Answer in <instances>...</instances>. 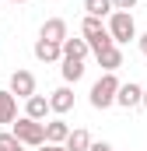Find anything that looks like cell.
Instances as JSON below:
<instances>
[{"mask_svg":"<svg viewBox=\"0 0 147 151\" xmlns=\"http://www.w3.org/2000/svg\"><path fill=\"white\" fill-rule=\"evenodd\" d=\"M11 134H14L25 148H42V144H46V130H42V123L28 119V116H18V119L11 123Z\"/></svg>","mask_w":147,"mask_h":151,"instance_id":"1","label":"cell"},{"mask_svg":"<svg viewBox=\"0 0 147 151\" xmlns=\"http://www.w3.org/2000/svg\"><path fill=\"white\" fill-rule=\"evenodd\" d=\"M119 77L116 74H102L95 84H91V106L95 109H109V106H116V91H119Z\"/></svg>","mask_w":147,"mask_h":151,"instance_id":"2","label":"cell"},{"mask_svg":"<svg viewBox=\"0 0 147 151\" xmlns=\"http://www.w3.org/2000/svg\"><path fill=\"white\" fill-rule=\"evenodd\" d=\"M105 28H109V35H112L116 46H123V42L137 39V21H133V14H130V11H112Z\"/></svg>","mask_w":147,"mask_h":151,"instance_id":"3","label":"cell"},{"mask_svg":"<svg viewBox=\"0 0 147 151\" xmlns=\"http://www.w3.org/2000/svg\"><path fill=\"white\" fill-rule=\"evenodd\" d=\"M7 91H11L14 99H32V95H35V74H32V70H14Z\"/></svg>","mask_w":147,"mask_h":151,"instance_id":"4","label":"cell"},{"mask_svg":"<svg viewBox=\"0 0 147 151\" xmlns=\"http://www.w3.org/2000/svg\"><path fill=\"white\" fill-rule=\"evenodd\" d=\"M140 99H144V88H140L137 81H126V84H119V91H116V106H123V109H137Z\"/></svg>","mask_w":147,"mask_h":151,"instance_id":"5","label":"cell"},{"mask_svg":"<svg viewBox=\"0 0 147 151\" xmlns=\"http://www.w3.org/2000/svg\"><path fill=\"white\" fill-rule=\"evenodd\" d=\"M74 109V91L63 84V88H56V91H49V113H56V116H63V113H70Z\"/></svg>","mask_w":147,"mask_h":151,"instance_id":"6","label":"cell"},{"mask_svg":"<svg viewBox=\"0 0 147 151\" xmlns=\"http://www.w3.org/2000/svg\"><path fill=\"white\" fill-rule=\"evenodd\" d=\"M39 39H46V42H56V46H60V42L67 39V21H63V18H49V21L39 28Z\"/></svg>","mask_w":147,"mask_h":151,"instance_id":"7","label":"cell"},{"mask_svg":"<svg viewBox=\"0 0 147 151\" xmlns=\"http://www.w3.org/2000/svg\"><path fill=\"white\" fill-rule=\"evenodd\" d=\"M95 60H98V67H102L105 74H116V70L123 67V49H119V46H109V49L95 53Z\"/></svg>","mask_w":147,"mask_h":151,"instance_id":"8","label":"cell"},{"mask_svg":"<svg viewBox=\"0 0 147 151\" xmlns=\"http://www.w3.org/2000/svg\"><path fill=\"white\" fill-rule=\"evenodd\" d=\"M35 60L39 63H56V60H63V49L56 46V42H46V39H35Z\"/></svg>","mask_w":147,"mask_h":151,"instance_id":"9","label":"cell"},{"mask_svg":"<svg viewBox=\"0 0 147 151\" xmlns=\"http://www.w3.org/2000/svg\"><path fill=\"white\" fill-rule=\"evenodd\" d=\"M25 116H28V119H35V123H42V119L49 116V99H42V95L25 99Z\"/></svg>","mask_w":147,"mask_h":151,"instance_id":"10","label":"cell"},{"mask_svg":"<svg viewBox=\"0 0 147 151\" xmlns=\"http://www.w3.org/2000/svg\"><path fill=\"white\" fill-rule=\"evenodd\" d=\"M42 130H46V144H63L70 134V127L63 119H49V123H42Z\"/></svg>","mask_w":147,"mask_h":151,"instance_id":"11","label":"cell"},{"mask_svg":"<svg viewBox=\"0 0 147 151\" xmlns=\"http://www.w3.org/2000/svg\"><path fill=\"white\" fill-rule=\"evenodd\" d=\"M60 49H63V56H67V60H84V56L91 53L84 39H70V35H67L63 42H60Z\"/></svg>","mask_w":147,"mask_h":151,"instance_id":"12","label":"cell"},{"mask_svg":"<svg viewBox=\"0 0 147 151\" xmlns=\"http://www.w3.org/2000/svg\"><path fill=\"white\" fill-rule=\"evenodd\" d=\"M88 144H91V134H88L84 127L70 130V134H67V141H63V148H67V151H88Z\"/></svg>","mask_w":147,"mask_h":151,"instance_id":"13","label":"cell"},{"mask_svg":"<svg viewBox=\"0 0 147 151\" xmlns=\"http://www.w3.org/2000/svg\"><path fill=\"white\" fill-rule=\"evenodd\" d=\"M18 119V99L11 91H0V123H14Z\"/></svg>","mask_w":147,"mask_h":151,"instance_id":"14","label":"cell"},{"mask_svg":"<svg viewBox=\"0 0 147 151\" xmlns=\"http://www.w3.org/2000/svg\"><path fill=\"white\" fill-rule=\"evenodd\" d=\"M60 70H63V81H67V84H77V81L84 77V60H67V56H63V67H60Z\"/></svg>","mask_w":147,"mask_h":151,"instance_id":"15","label":"cell"},{"mask_svg":"<svg viewBox=\"0 0 147 151\" xmlns=\"http://www.w3.org/2000/svg\"><path fill=\"white\" fill-rule=\"evenodd\" d=\"M102 32H105L102 18H91V14H88V18L81 21V39H95V35H102Z\"/></svg>","mask_w":147,"mask_h":151,"instance_id":"16","label":"cell"},{"mask_svg":"<svg viewBox=\"0 0 147 151\" xmlns=\"http://www.w3.org/2000/svg\"><path fill=\"white\" fill-rule=\"evenodd\" d=\"M84 11H88L91 18H109V14H112V4H109V0H84Z\"/></svg>","mask_w":147,"mask_h":151,"instance_id":"17","label":"cell"},{"mask_svg":"<svg viewBox=\"0 0 147 151\" xmlns=\"http://www.w3.org/2000/svg\"><path fill=\"white\" fill-rule=\"evenodd\" d=\"M0 151H25V144L14 134H0Z\"/></svg>","mask_w":147,"mask_h":151,"instance_id":"18","label":"cell"},{"mask_svg":"<svg viewBox=\"0 0 147 151\" xmlns=\"http://www.w3.org/2000/svg\"><path fill=\"white\" fill-rule=\"evenodd\" d=\"M112 4V11H133L137 7V0H109Z\"/></svg>","mask_w":147,"mask_h":151,"instance_id":"19","label":"cell"},{"mask_svg":"<svg viewBox=\"0 0 147 151\" xmlns=\"http://www.w3.org/2000/svg\"><path fill=\"white\" fill-rule=\"evenodd\" d=\"M88 151H116L109 144V141H91V144H88Z\"/></svg>","mask_w":147,"mask_h":151,"instance_id":"20","label":"cell"},{"mask_svg":"<svg viewBox=\"0 0 147 151\" xmlns=\"http://www.w3.org/2000/svg\"><path fill=\"white\" fill-rule=\"evenodd\" d=\"M137 46H140V53L147 56V32H144V35H137Z\"/></svg>","mask_w":147,"mask_h":151,"instance_id":"21","label":"cell"},{"mask_svg":"<svg viewBox=\"0 0 147 151\" xmlns=\"http://www.w3.org/2000/svg\"><path fill=\"white\" fill-rule=\"evenodd\" d=\"M39 151H67V148H63V144H42Z\"/></svg>","mask_w":147,"mask_h":151,"instance_id":"22","label":"cell"},{"mask_svg":"<svg viewBox=\"0 0 147 151\" xmlns=\"http://www.w3.org/2000/svg\"><path fill=\"white\" fill-rule=\"evenodd\" d=\"M140 106H144V109H147V88H144V99H140Z\"/></svg>","mask_w":147,"mask_h":151,"instance_id":"23","label":"cell"},{"mask_svg":"<svg viewBox=\"0 0 147 151\" xmlns=\"http://www.w3.org/2000/svg\"><path fill=\"white\" fill-rule=\"evenodd\" d=\"M11 4H28V0H11Z\"/></svg>","mask_w":147,"mask_h":151,"instance_id":"24","label":"cell"}]
</instances>
